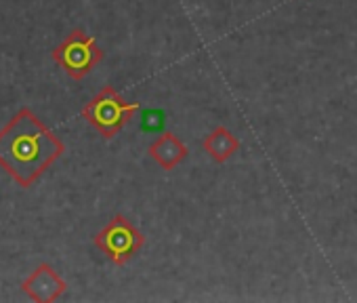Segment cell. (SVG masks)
Returning <instances> with one entry per match:
<instances>
[{
    "label": "cell",
    "instance_id": "cell-1",
    "mask_svg": "<svg viewBox=\"0 0 357 303\" xmlns=\"http://www.w3.org/2000/svg\"><path fill=\"white\" fill-rule=\"evenodd\" d=\"M61 154L63 143L30 110H22L0 131V163L24 188H30Z\"/></svg>",
    "mask_w": 357,
    "mask_h": 303
},
{
    "label": "cell",
    "instance_id": "cell-2",
    "mask_svg": "<svg viewBox=\"0 0 357 303\" xmlns=\"http://www.w3.org/2000/svg\"><path fill=\"white\" fill-rule=\"evenodd\" d=\"M141 110V103L124 101L114 87H103L82 110L84 120L103 137L114 139L132 118L135 112Z\"/></svg>",
    "mask_w": 357,
    "mask_h": 303
},
{
    "label": "cell",
    "instance_id": "cell-3",
    "mask_svg": "<svg viewBox=\"0 0 357 303\" xmlns=\"http://www.w3.org/2000/svg\"><path fill=\"white\" fill-rule=\"evenodd\" d=\"M53 59L70 78L82 80L103 59V51L84 30H72L63 43L53 49Z\"/></svg>",
    "mask_w": 357,
    "mask_h": 303
},
{
    "label": "cell",
    "instance_id": "cell-4",
    "mask_svg": "<svg viewBox=\"0 0 357 303\" xmlns=\"http://www.w3.org/2000/svg\"><path fill=\"white\" fill-rule=\"evenodd\" d=\"M143 232H139L124 215H114L95 236V246L116 265L128 263L143 249Z\"/></svg>",
    "mask_w": 357,
    "mask_h": 303
},
{
    "label": "cell",
    "instance_id": "cell-5",
    "mask_svg": "<svg viewBox=\"0 0 357 303\" xmlns=\"http://www.w3.org/2000/svg\"><path fill=\"white\" fill-rule=\"evenodd\" d=\"M68 284L61 280V276L49 265L43 263L38 265V269L24 282V290L34 299V301H55L66 293Z\"/></svg>",
    "mask_w": 357,
    "mask_h": 303
},
{
    "label": "cell",
    "instance_id": "cell-6",
    "mask_svg": "<svg viewBox=\"0 0 357 303\" xmlns=\"http://www.w3.org/2000/svg\"><path fill=\"white\" fill-rule=\"evenodd\" d=\"M147 154L149 158L164 171H172L181 165L188 154H190V147L178 139L174 133H164L162 137H158L149 147H147Z\"/></svg>",
    "mask_w": 357,
    "mask_h": 303
},
{
    "label": "cell",
    "instance_id": "cell-7",
    "mask_svg": "<svg viewBox=\"0 0 357 303\" xmlns=\"http://www.w3.org/2000/svg\"><path fill=\"white\" fill-rule=\"evenodd\" d=\"M202 147L206 149V154L215 161V163H227L236 152L240 149V139L227 128V126H217L213 128L204 141Z\"/></svg>",
    "mask_w": 357,
    "mask_h": 303
},
{
    "label": "cell",
    "instance_id": "cell-8",
    "mask_svg": "<svg viewBox=\"0 0 357 303\" xmlns=\"http://www.w3.org/2000/svg\"><path fill=\"white\" fill-rule=\"evenodd\" d=\"M164 122L166 120H164V112L162 110H145L143 120H141V128L153 133V131H160L164 126Z\"/></svg>",
    "mask_w": 357,
    "mask_h": 303
}]
</instances>
